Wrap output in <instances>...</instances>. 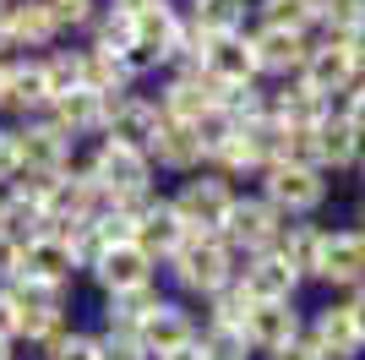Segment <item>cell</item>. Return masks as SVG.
<instances>
[{"mask_svg": "<svg viewBox=\"0 0 365 360\" xmlns=\"http://www.w3.org/2000/svg\"><path fill=\"white\" fill-rule=\"evenodd\" d=\"M88 180L104 191L109 208H137L153 196V159L137 148H120V142H104V148L93 153V169Z\"/></svg>", "mask_w": 365, "mask_h": 360, "instance_id": "obj_1", "label": "cell"}, {"mask_svg": "<svg viewBox=\"0 0 365 360\" xmlns=\"http://www.w3.org/2000/svg\"><path fill=\"white\" fill-rule=\"evenodd\" d=\"M169 268L197 295H218L224 284H235V251H229L224 235H191L180 251L169 256Z\"/></svg>", "mask_w": 365, "mask_h": 360, "instance_id": "obj_2", "label": "cell"}, {"mask_svg": "<svg viewBox=\"0 0 365 360\" xmlns=\"http://www.w3.org/2000/svg\"><path fill=\"white\" fill-rule=\"evenodd\" d=\"M6 300H11V311H16V339H38V344H49V339H61V333H66V289L61 284L16 279V284L6 289Z\"/></svg>", "mask_w": 365, "mask_h": 360, "instance_id": "obj_3", "label": "cell"}, {"mask_svg": "<svg viewBox=\"0 0 365 360\" xmlns=\"http://www.w3.org/2000/svg\"><path fill=\"white\" fill-rule=\"evenodd\" d=\"M229 208H235V191H229L224 175H197V180H185L180 196H175V213L185 219L191 235H224Z\"/></svg>", "mask_w": 365, "mask_h": 360, "instance_id": "obj_4", "label": "cell"}, {"mask_svg": "<svg viewBox=\"0 0 365 360\" xmlns=\"http://www.w3.org/2000/svg\"><path fill=\"white\" fill-rule=\"evenodd\" d=\"M262 191H267V202H273L284 219H300V213H317L322 208V196H327V180H322L317 164H273L267 169V180H262Z\"/></svg>", "mask_w": 365, "mask_h": 360, "instance_id": "obj_5", "label": "cell"}, {"mask_svg": "<svg viewBox=\"0 0 365 360\" xmlns=\"http://www.w3.org/2000/svg\"><path fill=\"white\" fill-rule=\"evenodd\" d=\"M197 66H202V76H207L218 93H224V88H251V76H257L251 39H240V33H207Z\"/></svg>", "mask_w": 365, "mask_h": 360, "instance_id": "obj_6", "label": "cell"}, {"mask_svg": "<svg viewBox=\"0 0 365 360\" xmlns=\"http://www.w3.org/2000/svg\"><path fill=\"white\" fill-rule=\"evenodd\" d=\"M278 235H284V213H278L267 196H251V202L235 196V208H229V219H224L229 251L240 246V251L262 256V251H273V246H278Z\"/></svg>", "mask_w": 365, "mask_h": 360, "instance_id": "obj_7", "label": "cell"}, {"mask_svg": "<svg viewBox=\"0 0 365 360\" xmlns=\"http://www.w3.org/2000/svg\"><path fill=\"white\" fill-rule=\"evenodd\" d=\"M11 148H16V175H66L71 136L55 120H33V126L11 131Z\"/></svg>", "mask_w": 365, "mask_h": 360, "instance_id": "obj_8", "label": "cell"}, {"mask_svg": "<svg viewBox=\"0 0 365 360\" xmlns=\"http://www.w3.org/2000/svg\"><path fill=\"white\" fill-rule=\"evenodd\" d=\"M180 33L185 22L175 11H153V16H137L131 28V49H125V66L131 71H148V66H164V60H180Z\"/></svg>", "mask_w": 365, "mask_h": 360, "instance_id": "obj_9", "label": "cell"}, {"mask_svg": "<svg viewBox=\"0 0 365 360\" xmlns=\"http://www.w3.org/2000/svg\"><path fill=\"white\" fill-rule=\"evenodd\" d=\"M245 344L262 349V355H278V349L300 344V311H294L289 300H257L251 311H245Z\"/></svg>", "mask_w": 365, "mask_h": 360, "instance_id": "obj_10", "label": "cell"}, {"mask_svg": "<svg viewBox=\"0 0 365 360\" xmlns=\"http://www.w3.org/2000/svg\"><path fill=\"white\" fill-rule=\"evenodd\" d=\"M82 268L76 262V251H71V240L66 235H38V240H28L22 246V262H16V279H33V284H61L66 289V279Z\"/></svg>", "mask_w": 365, "mask_h": 360, "instance_id": "obj_11", "label": "cell"}, {"mask_svg": "<svg viewBox=\"0 0 365 360\" xmlns=\"http://www.w3.org/2000/svg\"><path fill=\"white\" fill-rule=\"evenodd\" d=\"M354 76H360V66H354V55H349V44H344V39H327V44L311 49V55H305V66H300V82H305L311 93H322V99H333V93L354 88Z\"/></svg>", "mask_w": 365, "mask_h": 360, "instance_id": "obj_12", "label": "cell"}, {"mask_svg": "<svg viewBox=\"0 0 365 360\" xmlns=\"http://www.w3.org/2000/svg\"><path fill=\"white\" fill-rule=\"evenodd\" d=\"M131 240H137L142 251L158 262V256H175V251H180L185 240H191V229H185V219L175 213V202H164V196H158V202H148V208H142L137 224H131Z\"/></svg>", "mask_w": 365, "mask_h": 360, "instance_id": "obj_13", "label": "cell"}, {"mask_svg": "<svg viewBox=\"0 0 365 360\" xmlns=\"http://www.w3.org/2000/svg\"><path fill=\"white\" fill-rule=\"evenodd\" d=\"M317 279L327 284H365V235L360 229H338V235H322L317 251Z\"/></svg>", "mask_w": 365, "mask_h": 360, "instance_id": "obj_14", "label": "cell"}, {"mask_svg": "<svg viewBox=\"0 0 365 360\" xmlns=\"http://www.w3.org/2000/svg\"><path fill=\"white\" fill-rule=\"evenodd\" d=\"M158 104H148V99H115L109 104V115H104V131H109V142H120V148H137V153H148L153 148V136H158Z\"/></svg>", "mask_w": 365, "mask_h": 360, "instance_id": "obj_15", "label": "cell"}, {"mask_svg": "<svg viewBox=\"0 0 365 360\" xmlns=\"http://www.w3.org/2000/svg\"><path fill=\"white\" fill-rule=\"evenodd\" d=\"M218 104V88L202 76V66H185L175 82L164 88V104H158V115L164 120H185V126H197L207 109Z\"/></svg>", "mask_w": 365, "mask_h": 360, "instance_id": "obj_16", "label": "cell"}, {"mask_svg": "<svg viewBox=\"0 0 365 360\" xmlns=\"http://www.w3.org/2000/svg\"><path fill=\"white\" fill-rule=\"evenodd\" d=\"M93 273H98V284H104L109 295L142 289V284H153V256L142 251L137 240H120V246H109V251L93 262Z\"/></svg>", "mask_w": 365, "mask_h": 360, "instance_id": "obj_17", "label": "cell"}, {"mask_svg": "<svg viewBox=\"0 0 365 360\" xmlns=\"http://www.w3.org/2000/svg\"><path fill=\"white\" fill-rule=\"evenodd\" d=\"M0 22H6V44H28V49L49 44V39L61 33L49 0H11V6L0 11Z\"/></svg>", "mask_w": 365, "mask_h": 360, "instance_id": "obj_18", "label": "cell"}, {"mask_svg": "<svg viewBox=\"0 0 365 360\" xmlns=\"http://www.w3.org/2000/svg\"><path fill=\"white\" fill-rule=\"evenodd\" d=\"M137 344L158 360V355H175V349L197 344V328H191V316H185L180 306H169V300H164V306H158V311L137 328Z\"/></svg>", "mask_w": 365, "mask_h": 360, "instance_id": "obj_19", "label": "cell"}, {"mask_svg": "<svg viewBox=\"0 0 365 360\" xmlns=\"http://www.w3.org/2000/svg\"><path fill=\"white\" fill-rule=\"evenodd\" d=\"M235 284H240L251 300H289L294 284H300V273H294L278 251H262V256H251V262H245V273L235 279Z\"/></svg>", "mask_w": 365, "mask_h": 360, "instance_id": "obj_20", "label": "cell"}, {"mask_svg": "<svg viewBox=\"0 0 365 360\" xmlns=\"http://www.w3.org/2000/svg\"><path fill=\"white\" fill-rule=\"evenodd\" d=\"M311 349H317L322 360H354L365 349V339L354 333V322H349L344 306H322L317 322H311Z\"/></svg>", "mask_w": 365, "mask_h": 360, "instance_id": "obj_21", "label": "cell"}, {"mask_svg": "<svg viewBox=\"0 0 365 360\" xmlns=\"http://www.w3.org/2000/svg\"><path fill=\"white\" fill-rule=\"evenodd\" d=\"M251 55H257V71H278V76H300L305 55H311V44H305V33H284V28H262L257 39H251Z\"/></svg>", "mask_w": 365, "mask_h": 360, "instance_id": "obj_22", "label": "cell"}, {"mask_svg": "<svg viewBox=\"0 0 365 360\" xmlns=\"http://www.w3.org/2000/svg\"><path fill=\"white\" fill-rule=\"evenodd\" d=\"M311 159H317V169H327V164H333V169L354 164V159H360V131H354L344 115H327L317 131H311Z\"/></svg>", "mask_w": 365, "mask_h": 360, "instance_id": "obj_23", "label": "cell"}, {"mask_svg": "<svg viewBox=\"0 0 365 360\" xmlns=\"http://www.w3.org/2000/svg\"><path fill=\"white\" fill-rule=\"evenodd\" d=\"M148 159H158L164 169H191V164H202V142L185 120H158V136H153Z\"/></svg>", "mask_w": 365, "mask_h": 360, "instance_id": "obj_24", "label": "cell"}, {"mask_svg": "<svg viewBox=\"0 0 365 360\" xmlns=\"http://www.w3.org/2000/svg\"><path fill=\"white\" fill-rule=\"evenodd\" d=\"M55 126H61L66 136H82V131H98L104 126V115H109V99H98V93H88V88H76V93H66V99H55Z\"/></svg>", "mask_w": 365, "mask_h": 360, "instance_id": "obj_25", "label": "cell"}, {"mask_svg": "<svg viewBox=\"0 0 365 360\" xmlns=\"http://www.w3.org/2000/svg\"><path fill=\"white\" fill-rule=\"evenodd\" d=\"M6 104L11 109H49L55 93H49V71L44 60H28V66H11V82H6Z\"/></svg>", "mask_w": 365, "mask_h": 360, "instance_id": "obj_26", "label": "cell"}, {"mask_svg": "<svg viewBox=\"0 0 365 360\" xmlns=\"http://www.w3.org/2000/svg\"><path fill=\"white\" fill-rule=\"evenodd\" d=\"M158 306H164V300H158V289H153V284H142V289H120V295H109V328L137 333L142 322L158 311Z\"/></svg>", "mask_w": 365, "mask_h": 360, "instance_id": "obj_27", "label": "cell"}, {"mask_svg": "<svg viewBox=\"0 0 365 360\" xmlns=\"http://www.w3.org/2000/svg\"><path fill=\"white\" fill-rule=\"evenodd\" d=\"M322 235H327V229H311V224H284V235H278V246L273 251L284 256V262H289L294 273H317V251H322Z\"/></svg>", "mask_w": 365, "mask_h": 360, "instance_id": "obj_28", "label": "cell"}, {"mask_svg": "<svg viewBox=\"0 0 365 360\" xmlns=\"http://www.w3.org/2000/svg\"><path fill=\"white\" fill-rule=\"evenodd\" d=\"M191 22L202 33H240L245 28V0H197Z\"/></svg>", "mask_w": 365, "mask_h": 360, "instance_id": "obj_29", "label": "cell"}, {"mask_svg": "<svg viewBox=\"0 0 365 360\" xmlns=\"http://www.w3.org/2000/svg\"><path fill=\"white\" fill-rule=\"evenodd\" d=\"M317 22V0H262V28L305 33Z\"/></svg>", "mask_w": 365, "mask_h": 360, "instance_id": "obj_30", "label": "cell"}, {"mask_svg": "<svg viewBox=\"0 0 365 360\" xmlns=\"http://www.w3.org/2000/svg\"><path fill=\"white\" fill-rule=\"evenodd\" d=\"M317 22L333 39H349L365 28V0H317Z\"/></svg>", "mask_w": 365, "mask_h": 360, "instance_id": "obj_31", "label": "cell"}, {"mask_svg": "<svg viewBox=\"0 0 365 360\" xmlns=\"http://www.w3.org/2000/svg\"><path fill=\"white\" fill-rule=\"evenodd\" d=\"M202 360H245L251 355V344H245V333L240 328H218V322H207V333L197 339Z\"/></svg>", "mask_w": 365, "mask_h": 360, "instance_id": "obj_32", "label": "cell"}, {"mask_svg": "<svg viewBox=\"0 0 365 360\" xmlns=\"http://www.w3.org/2000/svg\"><path fill=\"white\" fill-rule=\"evenodd\" d=\"M251 306H257V300L245 295L240 284H224L213 295V322L218 328H245V311H251Z\"/></svg>", "mask_w": 365, "mask_h": 360, "instance_id": "obj_33", "label": "cell"}, {"mask_svg": "<svg viewBox=\"0 0 365 360\" xmlns=\"http://www.w3.org/2000/svg\"><path fill=\"white\" fill-rule=\"evenodd\" d=\"M44 71H49V93L55 99H66V93H76L82 88V49H66V55H55V60H44Z\"/></svg>", "mask_w": 365, "mask_h": 360, "instance_id": "obj_34", "label": "cell"}, {"mask_svg": "<svg viewBox=\"0 0 365 360\" xmlns=\"http://www.w3.org/2000/svg\"><path fill=\"white\" fill-rule=\"evenodd\" d=\"M44 349H49V360H98V339H88V333H61Z\"/></svg>", "mask_w": 365, "mask_h": 360, "instance_id": "obj_35", "label": "cell"}, {"mask_svg": "<svg viewBox=\"0 0 365 360\" xmlns=\"http://www.w3.org/2000/svg\"><path fill=\"white\" fill-rule=\"evenodd\" d=\"M98 360H153L148 349L137 344V333H104V339H98Z\"/></svg>", "mask_w": 365, "mask_h": 360, "instance_id": "obj_36", "label": "cell"}, {"mask_svg": "<svg viewBox=\"0 0 365 360\" xmlns=\"http://www.w3.org/2000/svg\"><path fill=\"white\" fill-rule=\"evenodd\" d=\"M55 6V22L61 28H82V22H93V0H49Z\"/></svg>", "mask_w": 365, "mask_h": 360, "instance_id": "obj_37", "label": "cell"}, {"mask_svg": "<svg viewBox=\"0 0 365 360\" xmlns=\"http://www.w3.org/2000/svg\"><path fill=\"white\" fill-rule=\"evenodd\" d=\"M344 120H349L354 131H360V142H365V82H354L349 104H344Z\"/></svg>", "mask_w": 365, "mask_h": 360, "instance_id": "obj_38", "label": "cell"}, {"mask_svg": "<svg viewBox=\"0 0 365 360\" xmlns=\"http://www.w3.org/2000/svg\"><path fill=\"white\" fill-rule=\"evenodd\" d=\"M169 0H115V16H131V22H137V16H153V11H164Z\"/></svg>", "mask_w": 365, "mask_h": 360, "instance_id": "obj_39", "label": "cell"}, {"mask_svg": "<svg viewBox=\"0 0 365 360\" xmlns=\"http://www.w3.org/2000/svg\"><path fill=\"white\" fill-rule=\"evenodd\" d=\"M16 262H22V246L11 235H0V279H16Z\"/></svg>", "mask_w": 365, "mask_h": 360, "instance_id": "obj_40", "label": "cell"}, {"mask_svg": "<svg viewBox=\"0 0 365 360\" xmlns=\"http://www.w3.org/2000/svg\"><path fill=\"white\" fill-rule=\"evenodd\" d=\"M0 180H16V148H11V131H0Z\"/></svg>", "mask_w": 365, "mask_h": 360, "instance_id": "obj_41", "label": "cell"}, {"mask_svg": "<svg viewBox=\"0 0 365 360\" xmlns=\"http://www.w3.org/2000/svg\"><path fill=\"white\" fill-rule=\"evenodd\" d=\"M344 311H349L354 333H360V339H365V284H360V289H354V295H349V306H344Z\"/></svg>", "mask_w": 365, "mask_h": 360, "instance_id": "obj_42", "label": "cell"}, {"mask_svg": "<svg viewBox=\"0 0 365 360\" xmlns=\"http://www.w3.org/2000/svg\"><path fill=\"white\" fill-rule=\"evenodd\" d=\"M0 339H16V311H11V300H6V289H0Z\"/></svg>", "mask_w": 365, "mask_h": 360, "instance_id": "obj_43", "label": "cell"}, {"mask_svg": "<svg viewBox=\"0 0 365 360\" xmlns=\"http://www.w3.org/2000/svg\"><path fill=\"white\" fill-rule=\"evenodd\" d=\"M273 360H322V355H317L311 344H289V349H278Z\"/></svg>", "mask_w": 365, "mask_h": 360, "instance_id": "obj_44", "label": "cell"}, {"mask_svg": "<svg viewBox=\"0 0 365 360\" xmlns=\"http://www.w3.org/2000/svg\"><path fill=\"white\" fill-rule=\"evenodd\" d=\"M158 360H202V349H197V344H185V349H175V355H158Z\"/></svg>", "mask_w": 365, "mask_h": 360, "instance_id": "obj_45", "label": "cell"}, {"mask_svg": "<svg viewBox=\"0 0 365 360\" xmlns=\"http://www.w3.org/2000/svg\"><path fill=\"white\" fill-rule=\"evenodd\" d=\"M6 82H11V66L0 60V104H6Z\"/></svg>", "mask_w": 365, "mask_h": 360, "instance_id": "obj_46", "label": "cell"}, {"mask_svg": "<svg viewBox=\"0 0 365 360\" xmlns=\"http://www.w3.org/2000/svg\"><path fill=\"white\" fill-rule=\"evenodd\" d=\"M0 360H11V339H0Z\"/></svg>", "mask_w": 365, "mask_h": 360, "instance_id": "obj_47", "label": "cell"}, {"mask_svg": "<svg viewBox=\"0 0 365 360\" xmlns=\"http://www.w3.org/2000/svg\"><path fill=\"white\" fill-rule=\"evenodd\" d=\"M0 49H6V22H0Z\"/></svg>", "mask_w": 365, "mask_h": 360, "instance_id": "obj_48", "label": "cell"}, {"mask_svg": "<svg viewBox=\"0 0 365 360\" xmlns=\"http://www.w3.org/2000/svg\"><path fill=\"white\" fill-rule=\"evenodd\" d=\"M360 224H365V208H360ZM360 235H365V229H360Z\"/></svg>", "mask_w": 365, "mask_h": 360, "instance_id": "obj_49", "label": "cell"}, {"mask_svg": "<svg viewBox=\"0 0 365 360\" xmlns=\"http://www.w3.org/2000/svg\"><path fill=\"white\" fill-rule=\"evenodd\" d=\"M0 11H6V0H0Z\"/></svg>", "mask_w": 365, "mask_h": 360, "instance_id": "obj_50", "label": "cell"}, {"mask_svg": "<svg viewBox=\"0 0 365 360\" xmlns=\"http://www.w3.org/2000/svg\"><path fill=\"white\" fill-rule=\"evenodd\" d=\"M360 169H365V159H360Z\"/></svg>", "mask_w": 365, "mask_h": 360, "instance_id": "obj_51", "label": "cell"}]
</instances>
